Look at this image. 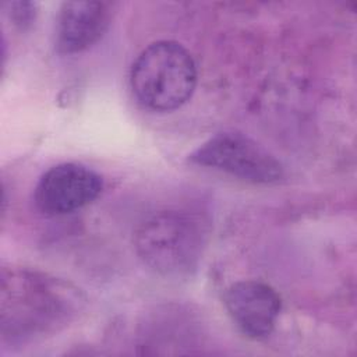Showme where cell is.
Segmentation results:
<instances>
[{
    "label": "cell",
    "mask_w": 357,
    "mask_h": 357,
    "mask_svg": "<svg viewBox=\"0 0 357 357\" xmlns=\"http://www.w3.org/2000/svg\"><path fill=\"white\" fill-rule=\"evenodd\" d=\"M86 307L74 283L26 266H4L0 279V335L6 346H25L54 336Z\"/></svg>",
    "instance_id": "cell-1"
},
{
    "label": "cell",
    "mask_w": 357,
    "mask_h": 357,
    "mask_svg": "<svg viewBox=\"0 0 357 357\" xmlns=\"http://www.w3.org/2000/svg\"><path fill=\"white\" fill-rule=\"evenodd\" d=\"M134 247L142 262L153 272L166 278L187 276L201 261L205 227L187 211H159L137 226Z\"/></svg>",
    "instance_id": "cell-2"
},
{
    "label": "cell",
    "mask_w": 357,
    "mask_h": 357,
    "mask_svg": "<svg viewBox=\"0 0 357 357\" xmlns=\"http://www.w3.org/2000/svg\"><path fill=\"white\" fill-rule=\"evenodd\" d=\"M198 81L191 53L178 42L158 40L135 59L130 85L137 100L153 112H172L192 96Z\"/></svg>",
    "instance_id": "cell-3"
},
{
    "label": "cell",
    "mask_w": 357,
    "mask_h": 357,
    "mask_svg": "<svg viewBox=\"0 0 357 357\" xmlns=\"http://www.w3.org/2000/svg\"><path fill=\"white\" fill-rule=\"evenodd\" d=\"M188 162L254 184L278 183L284 174L275 155L237 131L215 134L188 155Z\"/></svg>",
    "instance_id": "cell-4"
},
{
    "label": "cell",
    "mask_w": 357,
    "mask_h": 357,
    "mask_svg": "<svg viewBox=\"0 0 357 357\" xmlns=\"http://www.w3.org/2000/svg\"><path fill=\"white\" fill-rule=\"evenodd\" d=\"M103 190V180L93 169L66 162L46 170L39 178L33 201L47 216L73 213L93 202Z\"/></svg>",
    "instance_id": "cell-5"
},
{
    "label": "cell",
    "mask_w": 357,
    "mask_h": 357,
    "mask_svg": "<svg viewBox=\"0 0 357 357\" xmlns=\"http://www.w3.org/2000/svg\"><path fill=\"white\" fill-rule=\"evenodd\" d=\"M223 304L231 321L250 339L269 336L282 311L279 293L259 280H240L230 284Z\"/></svg>",
    "instance_id": "cell-6"
},
{
    "label": "cell",
    "mask_w": 357,
    "mask_h": 357,
    "mask_svg": "<svg viewBox=\"0 0 357 357\" xmlns=\"http://www.w3.org/2000/svg\"><path fill=\"white\" fill-rule=\"evenodd\" d=\"M113 14L107 1H66L56 22L54 45L63 54L81 53L106 33Z\"/></svg>",
    "instance_id": "cell-7"
},
{
    "label": "cell",
    "mask_w": 357,
    "mask_h": 357,
    "mask_svg": "<svg viewBox=\"0 0 357 357\" xmlns=\"http://www.w3.org/2000/svg\"><path fill=\"white\" fill-rule=\"evenodd\" d=\"M8 7H10V17L13 18L15 25L24 28L32 22L35 17V3L15 1V3H8Z\"/></svg>",
    "instance_id": "cell-8"
}]
</instances>
